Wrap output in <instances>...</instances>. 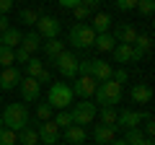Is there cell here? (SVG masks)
I'll list each match as a JSON object with an SVG mask.
<instances>
[{
    "mask_svg": "<svg viewBox=\"0 0 155 145\" xmlns=\"http://www.w3.org/2000/svg\"><path fill=\"white\" fill-rule=\"evenodd\" d=\"M96 112H98V106H96L91 99H83V101H78V104H72V106H70L72 124H80V127L91 124V122L96 119Z\"/></svg>",
    "mask_w": 155,
    "mask_h": 145,
    "instance_id": "8992f818",
    "label": "cell"
},
{
    "mask_svg": "<svg viewBox=\"0 0 155 145\" xmlns=\"http://www.w3.org/2000/svg\"><path fill=\"white\" fill-rule=\"evenodd\" d=\"M109 145H127V140H124V137H114Z\"/></svg>",
    "mask_w": 155,
    "mask_h": 145,
    "instance_id": "7bdbcfd3",
    "label": "cell"
},
{
    "mask_svg": "<svg viewBox=\"0 0 155 145\" xmlns=\"http://www.w3.org/2000/svg\"><path fill=\"white\" fill-rule=\"evenodd\" d=\"M21 80H23V75H21V70H18L16 65L3 67V72H0V88L3 91H16Z\"/></svg>",
    "mask_w": 155,
    "mask_h": 145,
    "instance_id": "5bb4252c",
    "label": "cell"
},
{
    "mask_svg": "<svg viewBox=\"0 0 155 145\" xmlns=\"http://www.w3.org/2000/svg\"><path fill=\"white\" fill-rule=\"evenodd\" d=\"M65 140L70 145H83L85 143V137H88V132H85V127H80V124H70V127L65 130Z\"/></svg>",
    "mask_w": 155,
    "mask_h": 145,
    "instance_id": "ac0fdd59",
    "label": "cell"
},
{
    "mask_svg": "<svg viewBox=\"0 0 155 145\" xmlns=\"http://www.w3.org/2000/svg\"><path fill=\"white\" fill-rule=\"evenodd\" d=\"M0 145H18V132L8 127H0Z\"/></svg>",
    "mask_w": 155,
    "mask_h": 145,
    "instance_id": "83f0119b",
    "label": "cell"
},
{
    "mask_svg": "<svg viewBox=\"0 0 155 145\" xmlns=\"http://www.w3.org/2000/svg\"><path fill=\"white\" fill-rule=\"evenodd\" d=\"M13 55H16V62H23V65H26V62L34 57V55H28L23 47H16V49H13Z\"/></svg>",
    "mask_w": 155,
    "mask_h": 145,
    "instance_id": "8d00e7d4",
    "label": "cell"
},
{
    "mask_svg": "<svg viewBox=\"0 0 155 145\" xmlns=\"http://www.w3.org/2000/svg\"><path fill=\"white\" fill-rule=\"evenodd\" d=\"M114 3H116V8H119L122 13H129V11H134V8H137L140 0H114Z\"/></svg>",
    "mask_w": 155,
    "mask_h": 145,
    "instance_id": "d590c367",
    "label": "cell"
},
{
    "mask_svg": "<svg viewBox=\"0 0 155 145\" xmlns=\"http://www.w3.org/2000/svg\"><path fill=\"white\" fill-rule=\"evenodd\" d=\"M111 55H114V62H119V65H124V62H140L142 60V52L134 49L132 44H116L114 49H111Z\"/></svg>",
    "mask_w": 155,
    "mask_h": 145,
    "instance_id": "ba28073f",
    "label": "cell"
},
{
    "mask_svg": "<svg viewBox=\"0 0 155 145\" xmlns=\"http://www.w3.org/2000/svg\"><path fill=\"white\" fill-rule=\"evenodd\" d=\"M137 145H155V143H153V137H142Z\"/></svg>",
    "mask_w": 155,
    "mask_h": 145,
    "instance_id": "ee69618b",
    "label": "cell"
},
{
    "mask_svg": "<svg viewBox=\"0 0 155 145\" xmlns=\"http://www.w3.org/2000/svg\"><path fill=\"white\" fill-rule=\"evenodd\" d=\"M114 137H116V130H114V127H106V124H96V127H93V140H96V145H109Z\"/></svg>",
    "mask_w": 155,
    "mask_h": 145,
    "instance_id": "d6986e66",
    "label": "cell"
},
{
    "mask_svg": "<svg viewBox=\"0 0 155 145\" xmlns=\"http://www.w3.org/2000/svg\"><path fill=\"white\" fill-rule=\"evenodd\" d=\"M21 47L28 52V55H34V52H39V47H41V36H39L36 31H28V34H23Z\"/></svg>",
    "mask_w": 155,
    "mask_h": 145,
    "instance_id": "44dd1931",
    "label": "cell"
},
{
    "mask_svg": "<svg viewBox=\"0 0 155 145\" xmlns=\"http://www.w3.org/2000/svg\"><path fill=\"white\" fill-rule=\"evenodd\" d=\"M8 29H11V18H8V16H0V34H5Z\"/></svg>",
    "mask_w": 155,
    "mask_h": 145,
    "instance_id": "60d3db41",
    "label": "cell"
},
{
    "mask_svg": "<svg viewBox=\"0 0 155 145\" xmlns=\"http://www.w3.org/2000/svg\"><path fill=\"white\" fill-rule=\"evenodd\" d=\"M41 70H44V62L39 60V57H31V60L26 62V72H28V78H36Z\"/></svg>",
    "mask_w": 155,
    "mask_h": 145,
    "instance_id": "4dcf8cb0",
    "label": "cell"
},
{
    "mask_svg": "<svg viewBox=\"0 0 155 145\" xmlns=\"http://www.w3.org/2000/svg\"><path fill=\"white\" fill-rule=\"evenodd\" d=\"M39 143V135H36V127L26 124L23 130H18V145H36Z\"/></svg>",
    "mask_w": 155,
    "mask_h": 145,
    "instance_id": "cb8c5ba5",
    "label": "cell"
},
{
    "mask_svg": "<svg viewBox=\"0 0 155 145\" xmlns=\"http://www.w3.org/2000/svg\"><path fill=\"white\" fill-rule=\"evenodd\" d=\"M0 47H3V39H0Z\"/></svg>",
    "mask_w": 155,
    "mask_h": 145,
    "instance_id": "7dc6e473",
    "label": "cell"
},
{
    "mask_svg": "<svg viewBox=\"0 0 155 145\" xmlns=\"http://www.w3.org/2000/svg\"><path fill=\"white\" fill-rule=\"evenodd\" d=\"M122 93H124V88L116 80H104V83H98V88H96V101H98L101 106H116L119 101H122Z\"/></svg>",
    "mask_w": 155,
    "mask_h": 145,
    "instance_id": "277c9868",
    "label": "cell"
},
{
    "mask_svg": "<svg viewBox=\"0 0 155 145\" xmlns=\"http://www.w3.org/2000/svg\"><path fill=\"white\" fill-rule=\"evenodd\" d=\"M96 117H101V124L116 130V117H119V112H116L114 106H101V112H96Z\"/></svg>",
    "mask_w": 155,
    "mask_h": 145,
    "instance_id": "603a6c76",
    "label": "cell"
},
{
    "mask_svg": "<svg viewBox=\"0 0 155 145\" xmlns=\"http://www.w3.org/2000/svg\"><path fill=\"white\" fill-rule=\"evenodd\" d=\"M52 67H57V72H60L62 78H78V55L65 49L54 62H52Z\"/></svg>",
    "mask_w": 155,
    "mask_h": 145,
    "instance_id": "52a82bcc",
    "label": "cell"
},
{
    "mask_svg": "<svg viewBox=\"0 0 155 145\" xmlns=\"http://www.w3.org/2000/svg\"><path fill=\"white\" fill-rule=\"evenodd\" d=\"M13 5H16L13 0H0V16H8L13 11Z\"/></svg>",
    "mask_w": 155,
    "mask_h": 145,
    "instance_id": "f35d334b",
    "label": "cell"
},
{
    "mask_svg": "<svg viewBox=\"0 0 155 145\" xmlns=\"http://www.w3.org/2000/svg\"><path fill=\"white\" fill-rule=\"evenodd\" d=\"M52 122H54V124H57V127H60V130H67V127H70V124H72L70 109H62V112H57V117L52 119Z\"/></svg>",
    "mask_w": 155,
    "mask_h": 145,
    "instance_id": "f1b7e54d",
    "label": "cell"
},
{
    "mask_svg": "<svg viewBox=\"0 0 155 145\" xmlns=\"http://www.w3.org/2000/svg\"><path fill=\"white\" fill-rule=\"evenodd\" d=\"M80 3H83V5H88V8H96L101 0H80Z\"/></svg>",
    "mask_w": 155,
    "mask_h": 145,
    "instance_id": "b9f144b4",
    "label": "cell"
},
{
    "mask_svg": "<svg viewBox=\"0 0 155 145\" xmlns=\"http://www.w3.org/2000/svg\"><path fill=\"white\" fill-rule=\"evenodd\" d=\"M0 39H3V47H8V49H16V47H21V39H23V34L18 31L16 26H11L5 34H0Z\"/></svg>",
    "mask_w": 155,
    "mask_h": 145,
    "instance_id": "ffe728a7",
    "label": "cell"
},
{
    "mask_svg": "<svg viewBox=\"0 0 155 145\" xmlns=\"http://www.w3.org/2000/svg\"><path fill=\"white\" fill-rule=\"evenodd\" d=\"M36 135H39V140L44 145H57V140H60V135H62V130L57 127L52 119H47V122H41L36 127Z\"/></svg>",
    "mask_w": 155,
    "mask_h": 145,
    "instance_id": "7c38bea8",
    "label": "cell"
},
{
    "mask_svg": "<svg viewBox=\"0 0 155 145\" xmlns=\"http://www.w3.org/2000/svg\"><path fill=\"white\" fill-rule=\"evenodd\" d=\"M49 80H52V70H49V67H44V70L36 75V83L41 86V83H49Z\"/></svg>",
    "mask_w": 155,
    "mask_h": 145,
    "instance_id": "74e56055",
    "label": "cell"
},
{
    "mask_svg": "<svg viewBox=\"0 0 155 145\" xmlns=\"http://www.w3.org/2000/svg\"><path fill=\"white\" fill-rule=\"evenodd\" d=\"M57 5L65 8V11H72L75 5H80V0H57Z\"/></svg>",
    "mask_w": 155,
    "mask_h": 145,
    "instance_id": "ab89813d",
    "label": "cell"
},
{
    "mask_svg": "<svg viewBox=\"0 0 155 145\" xmlns=\"http://www.w3.org/2000/svg\"><path fill=\"white\" fill-rule=\"evenodd\" d=\"M13 62H16L13 49H8V47H0V67H11Z\"/></svg>",
    "mask_w": 155,
    "mask_h": 145,
    "instance_id": "1f68e13d",
    "label": "cell"
},
{
    "mask_svg": "<svg viewBox=\"0 0 155 145\" xmlns=\"http://www.w3.org/2000/svg\"><path fill=\"white\" fill-rule=\"evenodd\" d=\"M70 88H72V93L80 96V99H91V96L96 93V88H98V83H96L91 75H78V80L70 86Z\"/></svg>",
    "mask_w": 155,
    "mask_h": 145,
    "instance_id": "4fadbf2b",
    "label": "cell"
},
{
    "mask_svg": "<svg viewBox=\"0 0 155 145\" xmlns=\"http://www.w3.org/2000/svg\"><path fill=\"white\" fill-rule=\"evenodd\" d=\"M134 11H140L142 16H153V11H155V0H140Z\"/></svg>",
    "mask_w": 155,
    "mask_h": 145,
    "instance_id": "d6a6232c",
    "label": "cell"
},
{
    "mask_svg": "<svg viewBox=\"0 0 155 145\" xmlns=\"http://www.w3.org/2000/svg\"><path fill=\"white\" fill-rule=\"evenodd\" d=\"M111 80H116L119 86H124L129 80V72L124 70V67H116V70H111Z\"/></svg>",
    "mask_w": 155,
    "mask_h": 145,
    "instance_id": "e575fe53",
    "label": "cell"
},
{
    "mask_svg": "<svg viewBox=\"0 0 155 145\" xmlns=\"http://www.w3.org/2000/svg\"><path fill=\"white\" fill-rule=\"evenodd\" d=\"M111 70H114V67H111L106 60H83V62H78V75H91L96 83L109 80Z\"/></svg>",
    "mask_w": 155,
    "mask_h": 145,
    "instance_id": "3957f363",
    "label": "cell"
},
{
    "mask_svg": "<svg viewBox=\"0 0 155 145\" xmlns=\"http://www.w3.org/2000/svg\"><path fill=\"white\" fill-rule=\"evenodd\" d=\"M91 21H93V23H91V29H93L96 34H106L111 29V16H109V13H96Z\"/></svg>",
    "mask_w": 155,
    "mask_h": 145,
    "instance_id": "7402d4cb",
    "label": "cell"
},
{
    "mask_svg": "<svg viewBox=\"0 0 155 145\" xmlns=\"http://www.w3.org/2000/svg\"><path fill=\"white\" fill-rule=\"evenodd\" d=\"M114 42L116 44H134V39H137V29L132 26V23H122V26L114 29Z\"/></svg>",
    "mask_w": 155,
    "mask_h": 145,
    "instance_id": "9a60e30c",
    "label": "cell"
},
{
    "mask_svg": "<svg viewBox=\"0 0 155 145\" xmlns=\"http://www.w3.org/2000/svg\"><path fill=\"white\" fill-rule=\"evenodd\" d=\"M0 119H3V127L18 132V130H23L28 124V106L26 104H16V101H13V104H5Z\"/></svg>",
    "mask_w": 155,
    "mask_h": 145,
    "instance_id": "6da1fadb",
    "label": "cell"
},
{
    "mask_svg": "<svg viewBox=\"0 0 155 145\" xmlns=\"http://www.w3.org/2000/svg\"><path fill=\"white\" fill-rule=\"evenodd\" d=\"M41 47H44V55H47V60H49V65L62 55V52H65V42H60V36H57V39L41 42Z\"/></svg>",
    "mask_w": 155,
    "mask_h": 145,
    "instance_id": "2e32d148",
    "label": "cell"
},
{
    "mask_svg": "<svg viewBox=\"0 0 155 145\" xmlns=\"http://www.w3.org/2000/svg\"><path fill=\"white\" fill-rule=\"evenodd\" d=\"M147 114L145 112H134V109H122L119 117H116V130L124 127V130H132V127H140V122H145Z\"/></svg>",
    "mask_w": 155,
    "mask_h": 145,
    "instance_id": "30bf717a",
    "label": "cell"
},
{
    "mask_svg": "<svg viewBox=\"0 0 155 145\" xmlns=\"http://www.w3.org/2000/svg\"><path fill=\"white\" fill-rule=\"evenodd\" d=\"M72 13H75V21H78V23H83V21H88V18L93 16V8H88V5L80 3V5L72 8Z\"/></svg>",
    "mask_w": 155,
    "mask_h": 145,
    "instance_id": "f546056e",
    "label": "cell"
},
{
    "mask_svg": "<svg viewBox=\"0 0 155 145\" xmlns=\"http://www.w3.org/2000/svg\"><path fill=\"white\" fill-rule=\"evenodd\" d=\"M132 47H134V49H140L142 55H147V52L153 49V39H150L147 34H137V39H134Z\"/></svg>",
    "mask_w": 155,
    "mask_h": 145,
    "instance_id": "4316f807",
    "label": "cell"
},
{
    "mask_svg": "<svg viewBox=\"0 0 155 145\" xmlns=\"http://www.w3.org/2000/svg\"><path fill=\"white\" fill-rule=\"evenodd\" d=\"M47 104H49L52 109H57V112L70 109V106L75 104V93H72V88L67 83H52L49 93H47Z\"/></svg>",
    "mask_w": 155,
    "mask_h": 145,
    "instance_id": "7a4b0ae2",
    "label": "cell"
},
{
    "mask_svg": "<svg viewBox=\"0 0 155 145\" xmlns=\"http://www.w3.org/2000/svg\"><path fill=\"white\" fill-rule=\"evenodd\" d=\"M129 96H132L134 104H150V99H153V88H150L147 83H134L132 91H129Z\"/></svg>",
    "mask_w": 155,
    "mask_h": 145,
    "instance_id": "e0dca14e",
    "label": "cell"
},
{
    "mask_svg": "<svg viewBox=\"0 0 155 145\" xmlns=\"http://www.w3.org/2000/svg\"><path fill=\"white\" fill-rule=\"evenodd\" d=\"M60 21L57 18H52V16H41L36 21V34L41 36V39H57L60 36Z\"/></svg>",
    "mask_w": 155,
    "mask_h": 145,
    "instance_id": "9c48e42d",
    "label": "cell"
},
{
    "mask_svg": "<svg viewBox=\"0 0 155 145\" xmlns=\"http://www.w3.org/2000/svg\"><path fill=\"white\" fill-rule=\"evenodd\" d=\"M93 47H96L98 52H111V49L116 47V42H114V36H111V34L106 31V34H96V42H93Z\"/></svg>",
    "mask_w": 155,
    "mask_h": 145,
    "instance_id": "d4e9b609",
    "label": "cell"
},
{
    "mask_svg": "<svg viewBox=\"0 0 155 145\" xmlns=\"http://www.w3.org/2000/svg\"><path fill=\"white\" fill-rule=\"evenodd\" d=\"M41 18V13L36 11V8H23L21 13H18V21L26 23V26H36V21Z\"/></svg>",
    "mask_w": 155,
    "mask_h": 145,
    "instance_id": "484cf974",
    "label": "cell"
},
{
    "mask_svg": "<svg viewBox=\"0 0 155 145\" xmlns=\"http://www.w3.org/2000/svg\"><path fill=\"white\" fill-rule=\"evenodd\" d=\"M67 42L72 44V49H88L96 42V31L91 29V23H75V26L70 29Z\"/></svg>",
    "mask_w": 155,
    "mask_h": 145,
    "instance_id": "5b68a950",
    "label": "cell"
},
{
    "mask_svg": "<svg viewBox=\"0 0 155 145\" xmlns=\"http://www.w3.org/2000/svg\"><path fill=\"white\" fill-rule=\"evenodd\" d=\"M0 127H3V119H0Z\"/></svg>",
    "mask_w": 155,
    "mask_h": 145,
    "instance_id": "bcb514c9",
    "label": "cell"
},
{
    "mask_svg": "<svg viewBox=\"0 0 155 145\" xmlns=\"http://www.w3.org/2000/svg\"><path fill=\"white\" fill-rule=\"evenodd\" d=\"M18 91H21L23 104H36L39 93H41V86L36 83V78H23L21 83H18Z\"/></svg>",
    "mask_w": 155,
    "mask_h": 145,
    "instance_id": "8fae6325",
    "label": "cell"
},
{
    "mask_svg": "<svg viewBox=\"0 0 155 145\" xmlns=\"http://www.w3.org/2000/svg\"><path fill=\"white\" fill-rule=\"evenodd\" d=\"M13 3H21V0H13Z\"/></svg>",
    "mask_w": 155,
    "mask_h": 145,
    "instance_id": "f6af8a7d",
    "label": "cell"
},
{
    "mask_svg": "<svg viewBox=\"0 0 155 145\" xmlns=\"http://www.w3.org/2000/svg\"><path fill=\"white\" fill-rule=\"evenodd\" d=\"M52 112H54V109H52L49 104H39V106H36V119L47 122V119H52Z\"/></svg>",
    "mask_w": 155,
    "mask_h": 145,
    "instance_id": "836d02e7",
    "label": "cell"
},
{
    "mask_svg": "<svg viewBox=\"0 0 155 145\" xmlns=\"http://www.w3.org/2000/svg\"><path fill=\"white\" fill-rule=\"evenodd\" d=\"M0 104H3V99H0Z\"/></svg>",
    "mask_w": 155,
    "mask_h": 145,
    "instance_id": "c3c4849f",
    "label": "cell"
}]
</instances>
